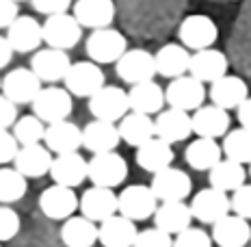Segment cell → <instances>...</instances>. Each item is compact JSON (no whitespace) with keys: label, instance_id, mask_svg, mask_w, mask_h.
<instances>
[{"label":"cell","instance_id":"1","mask_svg":"<svg viewBox=\"0 0 251 247\" xmlns=\"http://www.w3.org/2000/svg\"><path fill=\"white\" fill-rule=\"evenodd\" d=\"M115 9L126 35L141 41H163L182 22L188 0H117Z\"/></svg>","mask_w":251,"mask_h":247},{"label":"cell","instance_id":"2","mask_svg":"<svg viewBox=\"0 0 251 247\" xmlns=\"http://www.w3.org/2000/svg\"><path fill=\"white\" fill-rule=\"evenodd\" d=\"M227 63L240 76L251 78V0H243L226 41Z\"/></svg>","mask_w":251,"mask_h":247},{"label":"cell","instance_id":"3","mask_svg":"<svg viewBox=\"0 0 251 247\" xmlns=\"http://www.w3.org/2000/svg\"><path fill=\"white\" fill-rule=\"evenodd\" d=\"M177 37H180V46H184L186 50L200 52L212 48L214 41L219 39V28L212 18L193 13L182 18V22L177 24Z\"/></svg>","mask_w":251,"mask_h":247},{"label":"cell","instance_id":"4","mask_svg":"<svg viewBox=\"0 0 251 247\" xmlns=\"http://www.w3.org/2000/svg\"><path fill=\"white\" fill-rule=\"evenodd\" d=\"M72 109H74V102H72V96L67 93V89L54 85L41 87L37 98L33 100V115L41 119L46 126L65 122L70 117Z\"/></svg>","mask_w":251,"mask_h":247},{"label":"cell","instance_id":"5","mask_svg":"<svg viewBox=\"0 0 251 247\" xmlns=\"http://www.w3.org/2000/svg\"><path fill=\"white\" fill-rule=\"evenodd\" d=\"M65 89L70 96L76 98H91L106 85V76H104L102 67L96 65L93 61H76L70 65L65 78Z\"/></svg>","mask_w":251,"mask_h":247},{"label":"cell","instance_id":"6","mask_svg":"<svg viewBox=\"0 0 251 247\" xmlns=\"http://www.w3.org/2000/svg\"><path fill=\"white\" fill-rule=\"evenodd\" d=\"M126 176H128V163L117 152L93 154V159L87 161V178L93 182V187L113 189L122 185Z\"/></svg>","mask_w":251,"mask_h":247},{"label":"cell","instance_id":"7","mask_svg":"<svg viewBox=\"0 0 251 247\" xmlns=\"http://www.w3.org/2000/svg\"><path fill=\"white\" fill-rule=\"evenodd\" d=\"M89 111L100 122H108V124L122 122L130 113L128 93L117 85H104L100 91L89 98Z\"/></svg>","mask_w":251,"mask_h":247},{"label":"cell","instance_id":"8","mask_svg":"<svg viewBox=\"0 0 251 247\" xmlns=\"http://www.w3.org/2000/svg\"><path fill=\"white\" fill-rule=\"evenodd\" d=\"M87 55L96 65H106V63H117L119 56L128 50V39L117 28H100L93 30L87 37Z\"/></svg>","mask_w":251,"mask_h":247},{"label":"cell","instance_id":"9","mask_svg":"<svg viewBox=\"0 0 251 247\" xmlns=\"http://www.w3.org/2000/svg\"><path fill=\"white\" fill-rule=\"evenodd\" d=\"M156 208H158V199L145 185H130L117 195V213L134 223L154 217Z\"/></svg>","mask_w":251,"mask_h":247},{"label":"cell","instance_id":"10","mask_svg":"<svg viewBox=\"0 0 251 247\" xmlns=\"http://www.w3.org/2000/svg\"><path fill=\"white\" fill-rule=\"evenodd\" d=\"M41 37H44V41L50 48L67 52L82 39V26L70 13L50 15L41 24Z\"/></svg>","mask_w":251,"mask_h":247},{"label":"cell","instance_id":"11","mask_svg":"<svg viewBox=\"0 0 251 247\" xmlns=\"http://www.w3.org/2000/svg\"><path fill=\"white\" fill-rule=\"evenodd\" d=\"M115 72L128 85H139V82L154 81V76H156L154 55L145 48L126 50L119 56V61L115 63Z\"/></svg>","mask_w":251,"mask_h":247},{"label":"cell","instance_id":"12","mask_svg":"<svg viewBox=\"0 0 251 247\" xmlns=\"http://www.w3.org/2000/svg\"><path fill=\"white\" fill-rule=\"evenodd\" d=\"M150 189L158 202H184L193 191V180L186 171L177 169V167H167V169L154 173Z\"/></svg>","mask_w":251,"mask_h":247},{"label":"cell","instance_id":"13","mask_svg":"<svg viewBox=\"0 0 251 247\" xmlns=\"http://www.w3.org/2000/svg\"><path fill=\"white\" fill-rule=\"evenodd\" d=\"M203 100H206V87L193 76L176 78L165 89V104H169V109H177L184 113L197 111L200 107H203Z\"/></svg>","mask_w":251,"mask_h":247},{"label":"cell","instance_id":"14","mask_svg":"<svg viewBox=\"0 0 251 247\" xmlns=\"http://www.w3.org/2000/svg\"><path fill=\"white\" fill-rule=\"evenodd\" d=\"M2 96L18 107V104H33L41 91V81L33 74L30 67H15L0 81Z\"/></svg>","mask_w":251,"mask_h":247},{"label":"cell","instance_id":"15","mask_svg":"<svg viewBox=\"0 0 251 247\" xmlns=\"http://www.w3.org/2000/svg\"><path fill=\"white\" fill-rule=\"evenodd\" d=\"M188 208H191L193 219H197V221H201V223L214 225L219 219L229 215V197H227V193L208 187L193 195Z\"/></svg>","mask_w":251,"mask_h":247},{"label":"cell","instance_id":"16","mask_svg":"<svg viewBox=\"0 0 251 247\" xmlns=\"http://www.w3.org/2000/svg\"><path fill=\"white\" fill-rule=\"evenodd\" d=\"M227 70H229V63H227L226 52L217 48L195 52V55H191V63H188V76L200 81L201 85H206V82L212 85L214 81L226 76Z\"/></svg>","mask_w":251,"mask_h":247},{"label":"cell","instance_id":"17","mask_svg":"<svg viewBox=\"0 0 251 247\" xmlns=\"http://www.w3.org/2000/svg\"><path fill=\"white\" fill-rule=\"evenodd\" d=\"M78 208H80L82 217L93 223H102L108 217L117 215V193L113 189H102V187H91L82 193L78 199Z\"/></svg>","mask_w":251,"mask_h":247},{"label":"cell","instance_id":"18","mask_svg":"<svg viewBox=\"0 0 251 247\" xmlns=\"http://www.w3.org/2000/svg\"><path fill=\"white\" fill-rule=\"evenodd\" d=\"M117 18L115 0H76L74 2V20L82 28H108Z\"/></svg>","mask_w":251,"mask_h":247},{"label":"cell","instance_id":"19","mask_svg":"<svg viewBox=\"0 0 251 247\" xmlns=\"http://www.w3.org/2000/svg\"><path fill=\"white\" fill-rule=\"evenodd\" d=\"M229 115L223 109L214 107V104H206L200 107L191 115V128L200 139H212L217 141L219 137H226L229 130Z\"/></svg>","mask_w":251,"mask_h":247},{"label":"cell","instance_id":"20","mask_svg":"<svg viewBox=\"0 0 251 247\" xmlns=\"http://www.w3.org/2000/svg\"><path fill=\"white\" fill-rule=\"evenodd\" d=\"M72 61H70V55L63 50H56V48H44V50H37L30 59V70L33 74L39 78L41 82H56V81H63L70 70Z\"/></svg>","mask_w":251,"mask_h":247},{"label":"cell","instance_id":"21","mask_svg":"<svg viewBox=\"0 0 251 247\" xmlns=\"http://www.w3.org/2000/svg\"><path fill=\"white\" fill-rule=\"evenodd\" d=\"M39 208L48 219H70L78 210V195L74 189L52 185L39 195Z\"/></svg>","mask_w":251,"mask_h":247},{"label":"cell","instance_id":"22","mask_svg":"<svg viewBox=\"0 0 251 247\" xmlns=\"http://www.w3.org/2000/svg\"><path fill=\"white\" fill-rule=\"evenodd\" d=\"M208 96H210L214 107L223 109V111H229V109H238L240 104L249 98V87L240 76L226 74L223 78L212 82Z\"/></svg>","mask_w":251,"mask_h":247},{"label":"cell","instance_id":"23","mask_svg":"<svg viewBox=\"0 0 251 247\" xmlns=\"http://www.w3.org/2000/svg\"><path fill=\"white\" fill-rule=\"evenodd\" d=\"M154 133L158 139H163L165 143H180V141L188 139V135H193L191 128V115L177 109H165L156 115L154 119Z\"/></svg>","mask_w":251,"mask_h":247},{"label":"cell","instance_id":"24","mask_svg":"<svg viewBox=\"0 0 251 247\" xmlns=\"http://www.w3.org/2000/svg\"><path fill=\"white\" fill-rule=\"evenodd\" d=\"M7 41L11 46L13 52H33L39 48V44L44 41L41 37V24L33 15H18L15 22L7 28Z\"/></svg>","mask_w":251,"mask_h":247},{"label":"cell","instance_id":"25","mask_svg":"<svg viewBox=\"0 0 251 247\" xmlns=\"http://www.w3.org/2000/svg\"><path fill=\"white\" fill-rule=\"evenodd\" d=\"M50 176L54 185L74 189L82 185L87 178V161L82 159L78 152H70V154H59L52 159L50 165Z\"/></svg>","mask_w":251,"mask_h":247},{"label":"cell","instance_id":"26","mask_svg":"<svg viewBox=\"0 0 251 247\" xmlns=\"http://www.w3.org/2000/svg\"><path fill=\"white\" fill-rule=\"evenodd\" d=\"M128 93V107L132 113H141V115H158L165 107V89L154 81L148 82H139L132 85Z\"/></svg>","mask_w":251,"mask_h":247},{"label":"cell","instance_id":"27","mask_svg":"<svg viewBox=\"0 0 251 247\" xmlns=\"http://www.w3.org/2000/svg\"><path fill=\"white\" fill-rule=\"evenodd\" d=\"M44 143L50 152L59 154H70V152H78L82 148V130L72 122H56L46 126L44 133Z\"/></svg>","mask_w":251,"mask_h":247},{"label":"cell","instance_id":"28","mask_svg":"<svg viewBox=\"0 0 251 247\" xmlns=\"http://www.w3.org/2000/svg\"><path fill=\"white\" fill-rule=\"evenodd\" d=\"M210 239L219 247H245L251 241V225L236 215H226L212 225Z\"/></svg>","mask_w":251,"mask_h":247},{"label":"cell","instance_id":"29","mask_svg":"<svg viewBox=\"0 0 251 247\" xmlns=\"http://www.w3.org/2000/svg\"><path fill=\"white\" fill-rule=\"evenodd\" d=\"M137 234V223L122 217L119 213L98 225V241L104 247H132Z\"/></svg>","mask_w":251,"mask_h":247},{"label":"cell","instance_id":"30","mask_svg":"<svg viewBox=\"0 0 251 247\" xmlns=\"http://www.w3.org/2000/svg\"><path fill=\"white\" fill-rule=\"evenodd\" d=\"M188 63H191V55H188V50L180 44H165V46H160L158 52L154 55L156 74L171 78V81H176V78H180V76H186Z\"/></svg>","mask_w":251,"mask_h":247},{"label":"cell","instance_id":"31","mask_svg":"<svg viewBox=\"0 0 251 247\" xmlns=\"http://www.w3.org/2000/svg\"><path fill=\"white\" fill-rule=\"evenodd\" d=\"M15 171L22 173L24 178H41L50 173L52 154L46 145H22L15 154Z\"/></svg>","mask_w":251,"mask_h":247},{"label":"cell","instance_id":"32","mask_svg":"<svg viewBox=\"0 0 251 247\" xmlns=\"http://www.w3.org/2000/svg\"><path fill=\"white\" fill-rule=\"evenodd\" d=\"M119 130L115 124L100 122L93 119L82 130V145L91 152V154H104V152H115L119 145Z\"/></svg>","mask_w":251,"mask_h":247},{"label":"cell","instance_id":"33","mask_svg":"<svg viewBox=\"0 0 251 247\" xmlns=\"http://www.w3.org/2000/svg\"><path fill=\"white\" fill-rule=\"evenodd\" d=\"M193 215L184 202H163L154 213V228L163 230L165 234H180L182 230L191 228Z\"/></svg>","mask_w":251,"mask_h":247},{"label":"cell","instance_id":"34","mask_svg":"<svg viewBox=\"0 0 251 247\" xmlns=\"http://www.w3.org/2000/svg\"><path fill=\"white\" fill-rule=\"evenodd\" d=\"M174 159H176L174 148H171L169 143H165L163 139H158V137H154V139H150L148 143H143L137 148L139 167L145 171H150V173H158V171L167 169V167H171Z\"/></svg>","mask_w":251,"mask_h":247},{"label":"cell","instance_id":"35","mask_svg":"<svg viewBox=\"0 0 251 247\" xmlns=\"http://www.w3.org/2000/svg\"><path fill=\"white\" fill-rule=\"evenodd\" d=\"M119 130V139L126 141L132 148H139V145L148 143L150 139H154V119L150 115H141V113H132L130 111L126 117L119 122L117 126Z\"/></svg>","mask_w":251,"mask_h":247},{"label":"cell","instance_id":"36","mask_svg":"<svg viewBox=\"0 0 251 247\" xmlns=\"http://www.w3.org/2000/svg\"><path fill=\"white\" fill-rule=\"evenodd\" d=\"M221 159H223L221 145L212 139H200L197 137L184 150V161L197 171H210Z\"/></svg>","mask_w":251,"mask_h":247},{"label":"cell","instance_id":"37","mask_svg":"<svg viewBox=\"0 0 251 247\" xmlns=\"http://www.w3.org/2000/svg\"><path fill=\"white\" fill-rule=\"evenodd\" d=\"M61 241L67 247H93L98 243V225L85 217H70L61 225Z\"/></svg>","mask_w":251,"mask_h":247},{"label":"cell","instance_id":"38","mask_svg":"<svg viewBox=\"0 0 251 247\" xmlns=\"http://www.w3.org/2000/svg\"><path fill=\"white\" fill-rule=\"evenodd\" d=\"M208 173H210V187L217 189V191H223V193H229V191L234 193L247 180L245 167L234 161H227V159H221Z\"/></svg>","mask_w":251,"mask_h":247},{"label":"cell","instance_id":"39","mask_svg":"<svg viewBox=\"0 0 251 247\" xmlns=\"http://www.w3.org/2000/svg\"><path fill=\"white\" fill-rule=\"evenodd\" d=\"M221 152L226 154L227 161H234L238 165H249L251 163V130L247 128L227 130V135L223 137Z\"/></svg>","mask_w":251,"mask_h":247},{"label":"cell","instance_id":"40","mask_svg":"<svg viewBox=\"0 0 251 247\" xmlns=\"http://www.w3.org/2000/svg\"><path fill=\"white\" fill-rule=\"evenodd\" d=\"M26 189H28V182L22 173H18L11 167L0 169V204L2 206L22 199L26 195Z\"/></svg>","mask_w":251,"mask_h":247},{"label":"cell","instance_id":"41","mask_svg":"<svg viewBox=\"0 0 251 247\" xmlns=\"http://www.w3.org/2000/svg\"><path fill=\"white\" fill-rule=\"evenodd\" d=\"M46 124L37 119L35 115H24L18 117V122L13 124V137L18 141V145H37L44 141Z\"/></svg>","mask_w":251,"mask_h":247},{"label":"cell","instance_id":"42","mask_svg":"<svg viewBox=\"0 0 251 247\" xmlns=\"http://www.w3.org/2000/svg\"><path fill=\"white\" fill-rule=\"evenodd\" d=\"M174 247H212V239L201 228H186L176 234Z\"/></svg>","mask_w":251,"mask_h":247},{"label":"cell","instance_id":"43","mask_svg":"<svg viewBox=\"0 0 251 247\" xmlns=\"http://www.w3.org/2000/svg\"><path fill=\"white\" fill-rule=\"evenodd\" d=\"M229 210L236 217L249 221L251 219V185H243L232 193V197H229Z\"/></svg>","mask_w":251,"mask_h":247},{"label":"cell","instance_id":"44","mask_svg":"<svg viewBox=\"0 0 251 247\" xmlns=\"http://www.w3.org/2000/svg\"><path fill=\"white\" fill-rule=\"evenodd\" d=\"M132 247H174V241H171V236L165 234L163 230L148 228V230H141L137 234Z\"/></svg>","mask_w":251,"mask_h":247},{"label":"cell","instance_id":"45","mask_svg":"<svg viewBox=\"0 0 251 247\" xmlns=\"http://www.w3.org/2000/svg\"><path fill=\"white\" fill-rule=\"evenodd\" d=\"M20 232V215L9 206H0V243L11 241Z\"/></svg>","mask_w":251,"mask_h":247},{"label":"cell","instance_id":"46","mask_svg":"<svg viewBox=\"0 0 251 247\" xmlns=\"http://www.w3.org/2000/svg\"><path fill=\"white\" fill-rule=\"evenodd\" d=\"M33 9L44 15H59V13H67V9L72 7V0H30Z\"/></svg>","mask_w":251,"mask_h":247},{"label":"cell","instance_id":"47","mask_svg":"<svg viewBox=\"0 0 251 247\" xmlns=\"http://www.w3.org/2000/svg\"><path fill=\"white\" fill-rule=\"evenodd\" d=\"M20 145L15 141V137L9 130H0V165H7L15 159Z\"/></svg>","mask_w":251,"mask_h":247},{"label":"cell","instance_id":"48","mask_svg":"<svg viewBox=\"0 0 251 247\" xmlns=\"http://www.w3.org/2000/svg\"><path fill=\"white\" fill-rule=\"evenodd\" d=\"M18 122V107L0 93V130H9Z\"/></svg>","mask_w":251,"mask_h":247},{"label":"cell","instance_id":"49","mask_svg":"<svg viewBox=\"0 0 251 247\" xmlns=\"http://www.w3.org/2000/svg\"><path fill=\"white\" fill-rule=\"evenodd\" d=\"M18 15H20L18 2H13V0H0V28H9Z\"/></svg>","mask_w":251,"mask_h":247},{"label":"cell","instance_id":"50","mask_svg":"<svg viewBox=\"0 0 251 247\" xmlns=\"http://www.w3.org/2000/svg\"><path fill=\"white\" fill-rule=\"evenodd\" d=\"M236 117H238V122H240V128L251 130V96L236 109Z\"/></svg>","mask_w":251,"mask_h":247},{"label":"cell","instance_id":"51","mask_svg":"<svg viewBox=\"0 0 251 247\" xmlns=\"http://www.w3.org/2000/svg\"><path fill=\"white\" fill-rule=\"evenodd\" d=\"M11 56H13V50H11V46H9L7 37H0V70L11 63Z\"/></svg>","mask_w":251,"mask_h":247},{"label":"cell","instance_id":"52","mask_svg":"<svg viewBox=\"0 0 251 247\" xmlns=\"http://www.w3.org/2000/svg\"><path fill=\"white\" fill-rule=\"evenodd\" d=\"M210 2H236V0H210Z\"/></svg>","mask_w":251,"mask_h":247},{"label":"cell","instance_id":"53","mask_svg":"<svg viewBox=\"0 0 251 247\" xmlns=\"http://www.w3.org/2000/svg\"><path fill=\"white\" fill-rule=\"evenodd\" d=\"M249 176H251V163H249Z\"/></svg>","mask_w":251,"mask_h":247},{"label":"cell","instance_id":"54","mask_svg":"<svg viewBox=\"0 0 251 247\" xmlns=\"http://www.w3.org/2000/svg\"><path fill=\"white\" fill-rule=\"evenodd\" d=\"M13 2H22V0H13Z\"/></svg>","mask_w":251,"mask_h":247}]
</instances>
